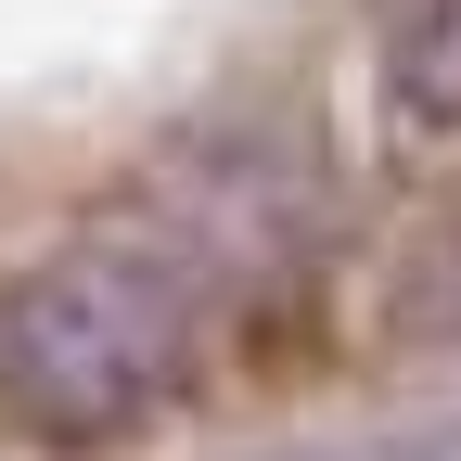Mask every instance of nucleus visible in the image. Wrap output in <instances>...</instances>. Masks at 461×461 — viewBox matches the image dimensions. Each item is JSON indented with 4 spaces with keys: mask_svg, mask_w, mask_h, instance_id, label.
Wrapping results in <instances>:
<instances>
[{
    "mask_svg": "<svg viewBox=\"0 0 461 461\" xmlns=\"http://www.w3.org/2000/svg\"><path fill=\"white\" fill-rule=\"evenodd\" d=\"M205 384V282L141 230H77L0 282V423L39 448H115Z\"/></svg>",
    "mask_w": 461,
    "mask_h": 461,
    "instance_id": "1",
    "label": "nucleus"
},
{
    "mask_svg": "<svg viewBox=\"0 0 461 461\" xmlns=\"http://www.w3.org/2000/svg\"><path fill=\"white\" fill-rule=\"evenodd\" d=\"M384 103L411 129H461V0H397L384 14Z\"/></svg>",
    "mask_w": 461,
    "mask_h": 461,
    "instance_id": "2",
    "label": "nucleus"
}]
</instances>
